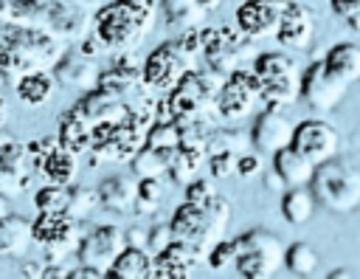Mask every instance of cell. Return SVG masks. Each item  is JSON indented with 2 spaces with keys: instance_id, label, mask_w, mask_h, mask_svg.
I'll list each match as a JSON object with an SVG mask.
<instances>
[{
  "instance_id": "1",
  "label": "cell",
  "mask_w": 360,
  "mask_h": 279,
  "mask_svg": "<svg viewBox=\"0 0 360 279\" xmlns=\"http://www.w3.org/2000/svg\"><path fill=\"white\" fill-rule=\"evenodd\" d=\"M172 234L177 242L191 248L200 259L225 237L231 225V203L222 194H214L202 203H183L174 209L172 220Z\"/></svg>"
},
{
  "instance_id": "2",
  "label": "cell",
  "mask_w": 360,
  "mask_h": 279,
  "mask_svg": "<svg viewBox=\"0 0 360 279\" xmlns=\"http://www.w3.org/2000/svg\"><path fill=\"white\" fill-rule=\"evenodd\" d=\"M155 0H112L96 11V37L104 48H135L155 23Z\"/></svg>"
},
{
  "instance_id": "3",
  "label": "cell",
  "mask_w": 360,
  "mask_h": 279,
  "mask_svg": "<svg viewBox=\"0 0 360 279\" xmlns=\"http://www.w3.org/2000/svg\"><path fill=\"white\" fill-rule=\"evenodd\" d=\"M200 56H202V34L200 28H188L186 34L158 45L146 56V62L141 65V79L152 90H172L183 73L197 68Z\"/></svg>"
},
{
  "instance_id": "4",
  "label": "cell",
  "mask_w": 360,
  "mask_h": 279,
  "mask_svg": "<svg viewBox=\"0 0 360 279\" xmlns=\"http://www.w3.org/2000/svg\"><path fill=\"white\" fill-rule=\"evenodd\" d=\"M307 186L315 206H323L332 214H352L360 209V169L340 155L318 163Z\"/></svg>"
},
{
  "instance_id": "5",
  "label": "cell",
  "mask_w": 360,
  "mask_h": 279,
  "mask_svg": "<svg viewBox=\"0 0 360 279\" xmlns=\"http://www.w3.org/2000/svg\"><path fill=\"white\" fill-rule=\"evenodd\" d=\"M233 271L245 279H270L284 268V242L276 231L250 228L233 240Z\"/></svg>"
},
{
  "instance_id": "6",
  "label": "cell",
  "mask_w": 360,
  "mask_h": 279,
  "mask_svg": "<svg viewBox=\"0 0 360 279\" xmlns=\"http://www.w3.org/2000/svg\"><path fill=\"white\" fill-rule=\"evenodd\" d=\"M253 73L259 79L262 101L270 110H281V107H287L298 99L301 73H298L290 54H284V51L256 54L253 56Z\"/></svg>"
},
{
  "instance_id": "7",
  "label": "cell",
  "mask_w": 360,
  "mask_h": 279,
  "mask_svg": "<svg viewBox=\"0 0 360 279\" xmlns=\"http://www.w3.org/2000/svg\"><path fill=\"white\" fill-rule=\"evenodd\" d=\"M202 34V59L211 70L228 76L233 70L248 68V62H253L256 48L245 31H239L236 25H217V28H200Z\"/></svg>"
},
{
  "instance_id": "8",
  "label": "cell",
  "mask_w": 360,
  "mask_h": 279,
  "mask_svg": "<svg viewBox=\"0 0 360 279\" xmlns=\"http://www.w3.org/2000/svg\"><path fill=\"white\" fill-rule=\"evenodd\" d=\"M259 101H262L259 79L253 70L242 68L225 76L219 96H217V113L222 121H242L256 110Z\"/></svg>"
},
{
  "instance_id": "9",
  "label": "cell",
  "mask_w": 360,
  "mask_h": 279,
  "mask_svg": "<svg viewBox=\"0 0 360 279\" xmlns=\"http://www.w3.org/2000/svg\"><path fill=\"white\" fill-rule=\"evenodd\" d=\"M349 93V85L340 82L338 76H332L323 65V59L312 62L304 73H301V87H298V99L315 110V113H329L335 110Z\"/></svg>"
},
{
  "instance_id": "10",
  "label": "cell",
  "mask_w": 360,
  "mask_h": 279,
  "mask_svg": "<svg viewBox=\"0 0 360 279\" xmlns=\"http://www.w3.org/2000/svg\"><path fill=\"white\" fill-rule=\"evenodd\" d=\"M292 149H298L307 161H312L315 166L335 158L340 152V135H338V127L326 118H304L292 127V141H290Z\"/></svg>"
},
{
  "instance_id": "11",
  "label": "cell",
  "mask_w": 360,
  "mask_h": 279,
  "mask_svg": "<svg viewBox=\"0 0 360 279\" xmlns=\"http://www.w3.org/2000/svg\"><path fill=\"white\" fill-rule=\"evenodd\" d=\"M127 248V240H124V228L121 225H96L87 237L79 240V248H76V256L79 262L84 265H93V268H101L107 273V268L112 265V259Z\"/></svg>"
},
{
  "instance_id": "12",
  "label": "cell",
  "mask_w": 360,
  "mask_h": 279,
  "mask_svg": "<svg viewBox=\"0 0 360 279\" xmlns=\"http://www.w3.org/2000/svg\"><path fill=\"white\" fill-rule=\"evenodd\" d=\"M290 0H245L236 8V28L245 31L250 39L262 37H276V28L284 17V8Z\"/></svg>"
},
{
  "instance_id": "13",
  "label": "cell",
  "mask_w": 360,
  "mask_h": 279,
  "mask_svg": "<svg viewBox=\"0 0 360 279\" xmlns=\"http://www.w3.org/2000/svg\"><path fill=\"white\" fill-rule=\"evenodd\" d=\"M315 11L307 6V3H298V0H290V6L284 8V17L276 28V39L284 45V48H292V51H307L312 37H315Z\"/></svg>"
},
{
  "instance_id": "14",
  "label": "cell",
  "mask_w": 360,
  "mask_h": 279,
  "mask_svg": "<svg viewBox=\"0 0 360 279\" xmlns=\"http://www.w3.org/2000/svg\"><path fill=\"white\" fill-rule=\"evenodd\" d=\"M292 141V121L281 113V110H264L250 130V147L259 155H273L284 147H290Z\"/></svg>"
},
{
  "instance_id": "15",
  "label": "cell",
  "mask_w": 360,
  "mask_h": 279,
  "mask_svg": "<svg viewBox=\"0 0 360 279\" xmlns=\"http://www.w3.org/2000/svg\"><path fill=\"white\" fill-rule=\"evenodd\" d=\"M197 262H200V256L191 248L172 240L163 251H158L152 256V279H186L194 273Z\"/></svg>"
},
{
  "instance_id": "16",
  "label": "cell",
  "mask_w": 360,
  "mask_h": 279,
  "mask_svg": "<svg viewBox=\"0 0 360 279\" xmlns=\"http://www.w3.org/2000/svg\"><path fill=\"white\" fill-rule=\"evenodd\" d=\"M135 189L138 180L129 175H110L98 183L96 194H98V206L115 211V214H129L135 209Z\"/></svg>"
},
{
  "instance_id": "17",
  "label": "cell",
  "mask_w": 360,
  "mask_h": 279,
  "mask_svg": "<svg viewBox=\"0 0 360 279\" xmlns=\"http://www.w3.org/2000/svg\"><path fill=\"white\" fill-rule=\"evenodd\" d=\"M28 225H31V242H39V245H51L79 234L76 220L68 211H37V217Z\"/></svg>"
},
{
  "instance_id": "18",
  "label": "cell",
  "mask_w": 360,
  "mask_h": 279,
  "mask_svg": "<svg viewBox=\"0 0 360 279\" xmlns=\"http://www.w3.org/2000/svg\"><path fill=\"white\" fill-rule=\"evenodd\" d=\"M323 65L332 76H338L340 82H346L349 87L354 82H360V45L357 42H338L326 51Z\"/></svg>"
},
{
  "instance_id": "19",
  "label": "cell",
  "mask_w": 360,
  "mask_h": 279,
  "mask_svg": "<svg viewBox=\"0 0 360 279\" xmlns=\"http://www.w3.org/2000/svg\"><path fill=\"white\" fill-rule=\"evenodd\" d=\"M273 169L278 172V178L284 180V186H307L312 172H315V163L307 161L298 149L292 147H284L278 152H273Z\"/></svg>"
},
{
  "instance_id": "20",
  "label": "cell",
  "mask_w": 360,
  "mask_h": 279,
  "mask_svg": "<svg viewBox=\"0 0 360 279\" xmlns=\"http://www.w3.org/2000/svg\"><path fill=\"white\" fill-rule=\"evenodd\" d=\"M107 276H118V279H149L152 276V256L146 248H135L127 245L112 265L107 268Z\"/></svg>"
},
{
  "instance_id": "21",
  "label": "cell",
  "mask_w": 360,
  "mask_h": 279,
  "mask_svg": "<svg viewBox=\"0 0 360 279\" xmlns=\"http://www.w3.org/2000/svg\"><path fill=\"white\" fill-rule=\"evenodd\" d=\"M56 141H59V147H65L68 152L84 155V152H90V124H87L76 110H68V113L59 118Z\"/></svg>"
},
{
  "instance_id": "22",
  "label": "cell",
  "mask_w": 360,
  "mask_h": 279,
  "mask_svg": "<svg viewBox=\"0 0 360 279\" xmlns=\"http://www.w3.org/2000/svg\"><path fill=\"white\" fill-rule=\"evenodd\" d=\"M37 169L45 175V180H48V183L68 186V183L73 180V175H76V155L56 144V147H53V149L39 161V166H37Z\"/></svg>"
},
{
  "instance_id": "23",
  "label": "cell",
  "mask_w": 360,
  "mask_h": 279,
  "mask_svg": "<svg viewBox=\"0 0 360 279\" xmlns=\"http://www.w3.org/2000/svg\"><path fill=\"white\" fill-rule=\"evenodd\" d=\"M281 194H284L281 197L284 220L292 223V225H304L312 217V211H315V197H312L309 186H287Z\"/></svg>"
},
{
  "instance_id": "24",
  "label": "cell",
  "mask_w": 360,
  "mask_h": 279,
  "mask_svg": "<svg viewBox=\"0 0 360 279\" xmlns=\"http://www.w3.org/2000/svg\"><path fill=\"white\" fill-rule=\"evenodd\" d=\"M28 245H31V225L17 214L0 217V254H22Z\"/></svg>"
},
{
  "instance_id": "25",
  "label": "cell",
  "mask_w": 360,
  "mask_h": 279,
  "mask_svg": "<svg viewBox=\"0 0 360 279\" xmlns=\"http://www.w3.org/2000/svg\"><path fill=\"white\" fill-rule=\"evenodd\" d=\"M318 265H321V256H318V251L309 242L298 240L292 245H284V268L290 273H295V276H312L318 271Z\"/></svg>"
},
{
  "instance_id": "26",
  "label": "cell",
  "mask_w": 360,
  "mask_h": 279,
  "mask_svg": "<svg viewBox=\"0 0 360 279\" xmlns=\"http://www.w3.org/2000/svg\"><path fill=\"white\" fill-rule=\"evenodd\" d=\"M174 149H152V147H141L129 161H132V172L138 178H160L166 175V166L172 161Z\"/></svg>"
},
{
  "instance_id": "27",
  "label": "cell",
  "mask_w": 360,
  "mask_h": 279,
  "mask_svg": "<svg viewBox=\"0 0 360 279\" xmlns=\"http://www.w3.org/2000/svg\"><path fill=\"white\" fill-rule=\"evenodd\" d=\"M53 90V79L45 73V70H25L17 82V96L25 101V104H42Z\"/></svg>"
},
{
  "instance_id": "28",
  "label": "cell",
  "mask_w": 360,
  "mask_h": 279,
  "mask_svg": "<svg viewBox=\"0 0 360 279\" xmlns=\"http://www.w3.org/2000/svg\"><path fill=\"white\" fill-rule=\"evenodd\" d=\"M248 135L242 132V130H236V127H231V130H211L208 132V138H205V149L208 152H233V155H242L245 149H248Z\"/></svg>"
},
{
  "instance_id": "29",
  "label": "cell",
  "mask_w": 360,
  "mask_h": 279,
  "mask_svg": "<svg viewBox=\"0 0 360 279\" xmlns=\"http://www.w3.org/2000/svg\"><path fill=\"white\" fill-rule=\"evenodd\" d=\"M163 200V186L160 178H138V189H135V214H155L160 209Z\"/></svg>"
},
{
  "instance_id": "30",
  "label": "cell",
  "mask_w": 360,
  "mask_h": 279,
  "mask_svg": "<svg viewBox=\"0 0 360 279\" xmlns=\"http://www.w3.org/2000/svg\"><path fill=\"white\" fill-rule=\"evenodd\" d=\"M160 8L172 25H194L200 17H205L200 0H160Z\"/></svg>"
},
{
  "instance_id": "31",
  "label": "cell",
  "mask_w": 360,
  "mask_h": 279,
  "mask_svg": "<svg viewBox=\"0 0 360 279\" xmlns=\"http://www.w3.org/2000/svg\"><path fill=\"white\" fill-rule=\"evenodd\" d=\"M68 200H70V189L59 183H48L34 194L37 211H68Z\"/></svg>"
},
{
  "instance_id": "32",
  "label": "cell",
  "mask_w": 360,
  "mask_h": 279,
  "mask_svg": "<svg viewBox=\"0 0 360 279\" xmlns=\"http://www.w3.org/2000/svg\"><path fill=\"white\" fill-rule=\"evenodd\" d=\"M96 206H98V194H96L93 189H84V186L70 189L68 214H70L73 220H84V217H90V211H93Z\"/></svg>"
},
{
  "instance_id": "33",
  "label": "cell",
  "mask_w": 360,
  "mask_h": 279,
  "mask_svg": "<svg viewBox=\"0 0 360 279\" xmlns=\"http://www.w3.org/2000/svg\"><path fill=\"white\" fill-rule=\"evenodd\" d=\"M211 271H225V268H233V259H236V248H233V240H219L208 254H205Z\"/></svg>"
},
{
  "instance_id": "34",
  "label": "cell",
  "mask_w": 360,
  "mask_h": 279,
  "mask_svg": "<svg viewBox=\"0 0 360 279\" xmlns=\"http://www.w3.org/2000/svg\"><path fill=\"white\" fill-rule=\"evenodd\" d=\"M22 161H25V147H22L20 141H14V138L0 141V169H6V172H20Z\"/></svg>"
},
{
  "instance_id": "35",
  "label": "cell",
  "mask_w": 360,
  "mask_h": 279,
  "mask_svg": "<svg viewBox=\"0 0 360 279\" xmlns=\"http://www.w3.org/2000/svg\"><path fill=\"white\" fill-rule=\"evenodd\" d=\"M236 158H239V155H233V152H208L205 163H208L211 178L219 180V178L233 175V169H236Z\"/></svg>"
},
{
  "instance_id": "36",
  "label": "cell",
  "mask_w": 360,
  "mask_h": 279,
  "mask_svg": "<svg viewBox=\"0 0 360 279\" xmlns=\"http://www.w3.org/2000/svg\"><path fill=\"white\" fill-rule=\"evenodd\" d=\"M214 194H219L217 186H214V178H200L197 175L191 183H186V200L188 203H202V200H208Z\"/></svg>"
},
{
  "instance_id": "37",
  "label": "cell",
  "mask_w": 360,
  "mask_h": 279,
  "mask_svg": "<svg viewBox=\"0 0 360 279\" xmlns=\"http://www.w3.org/2000/svg\"><path fill=\"white\" fill-rule=\"evenodd\" d=\"M262 169H264V158L253 149V152H242L239 158H236V169H233V175H239V178H256V175H262Z\"/></svg>"
},
{
  "instance_id": "38",
  "label": "cell",
  "mask_w": 360,
  "mask_h": 279,
  "mask_svg": "<svg viewBox=\"0 0 360 279\" xmlns=\"http://www.w3.org/2000/svg\"><path fill=\"white\" fill-rule=\"evenodd\" d=\"M172 240H174V234H172V225L169 223H158V225L146 228V248H152V254L163 251Z\"/></svg>"
},
{
  "instance_id": "39",
  "label": "cell",
  "mask_w": 360,
  "mask_h": 279,
  "mask_svg": "<svg viewBox=\"0 0 360 279\" xmlns=\"http://www.w3.org/2000/svg\"><path fill=\"white\" fill-rule=\"evenodd\" d=\"M329 6H332V11L340 17V20H354V17H360V0H329Z\"/></svg>"
},
{
  "instance_id": "40",
  "label": "cell",
  "mask_w": 360,
  "mask_h": 279,
  "mask_svg": "<svg viewBox=\"0 0 360 279\" xmlns=\"http://www.w3.org/2000/svg\"><path fill=\"white\" fill-rule=\"evenodd\" d=\"M101 276H107L101 268L84 265V262H79V268H70L68 271V279H101Z\"/></svg>"
},
{
  "instance_id": "41",
  "label": "cell",
  "mask_w": 360,
  "mask_h": 279,
  "mask_svg": "<svg viewBox=\"0 0 360 279\" xmlns=\"http://www.w3.org/2000/svg\"><path fill=\"white\" fill-rule=\"evenodd\" d=\"M124 240H127V245H135V248H146V228H141V225H132V228H127V231H124Z\"/></svg>"
},
{
  "instance_id": "42",
  "label": "cell",
  "mask_w": 360,
  "mask_h": 279,
  "mask_svg": "<svg viewBox=\"0 0 360 279\" xmlns=\"http://www.w3.org/2000/svg\"><path fill=\"white\" fill-rule=\"evenodd\" d=\"M262 183H264V189H273V192H284V189H287V186H284V180L278 178V172H276V169H273V172H264Z\"/></svg>"
},
{
  "instance_id": "43",
  "label": "cell",
  "mask_w": 360,
  "mask_h": 279,
  "mask_svg": "<svg viewBox=\"0 0 360 279\" xmlns=\"http://www.w3.org/2000/svg\"><path fill=\"white\" fill-rule=\"evenodd\" d=\"M352 276H357V273L349 271V268H335V271H329V279H352Z\"/></svg>"
},
{
  "instance_id": "44",
  "label": "cell",
  "mask_w": 360,
  "mask_h": 279,
  "mask_svg": "<svg viewBox=\"0 0 360 279\" xmlns=\"http://www.w3.org/2000/svg\"><path fill=\"white\" fill-rule=\"evenodd\" d=\"M6 214H11V203H8V194L0 192V217H6Z\"/></svg>"
},
{
  "instance_id": "45",
  "label": "cell",
  "mask_w": 360,
  "mask_h": 279,
  "mask_svg": "<svg viewBox=\"0 0 360 279\" xmlns=\"http://www.w3.org/2000/svg\"><path fill=\"white\" fill-rule=\"evenodd\" d=\"M200 6H202V11L208 14V11H214V8L219 6V0H200Z\"/></svg>"
},
{
  "instance_id": "46",
  "label": "cell",
  "mask_w": 360,
  "mask_h": 279,
  "mask_svg": "<svg viewBox=\"0 0 360 279\" xmlns=\"http://www.w3.org/2000/svg\"><path fill=\"white\" fill-rule=\"evenodd\" d=\"M3 118H6V110H3V99H0V124H3Z\"/></svg>"
},
{
  "instance_id": "47",
  "label": "cell",
  "mask_w": 360,
  "mask_h": 279,
  "mask_svg": "<svg viewBox=\"0 0 360 279\" xmlns=\"http://www.w3.org/2000/svg\"><path fill=\"white\" fill-rule=\"evenodd\" d=\"M0 90H3V70H0Z\"/></svg>"
}]
</instances>
